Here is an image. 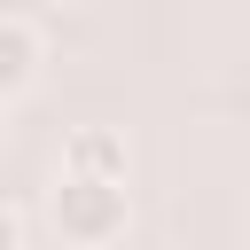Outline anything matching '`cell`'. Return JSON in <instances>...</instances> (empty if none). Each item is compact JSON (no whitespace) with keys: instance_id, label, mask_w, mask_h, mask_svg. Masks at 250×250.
Listing matches in <instances>:
<instances>
[{"instance_id":"obj_1","label":"cell","mask_w":250,"mask_h":250,"mask_svg":"<svg viewBox=\"0 0 250 250\" xmlns=\"http://www.w3.org/2000/svg\"><path fill=\"white\" fill-rule=\"evenodd\" d=\"M47 219H55V234H62V242L102 250V242H117V234H125L133 203H125V180H86V172H62V180L47 188Z\"/></svg>"},{"instance_id":"obj_2","label":"cell","mask_w":250,"mask_h":250,"mask_svg":"<svg viewBox=\"0 0 250 250\" xmlns=\"http://www.w3.org/2000/svg\"><path fill=\"white\" fill-rule=\"evenodd\" d=\"M125 133L117 125H78L62 141V172H86V180H125Z\"/></svg>"},{"instance_id":"obj_3","label":"cell","mask_w":250,"mask_h":250,"mask_svg":"<svg viewBox=\"0 0 250 250\" xmlns=\"http://www.w3.org/2000/svg\"><path fill=\"white\" fill-rule=\"evenodd\" d=\"M39 78V31L23 16H0V102H16Z\"/></svg>"},{"instance_id":"obj_4","label":"cell","mask_w":250,"mask_h":250,"mask_svg":"<svg viewBox=\"0 0 250 250\" xmlns=\"http://www.w3.org/2000/svg\"><path fill=\"white\" fill-rule=\"evenodd\" d=\"M0 250H23V219H16L8 203H0Z\"/></svg>"}]
</instances>
